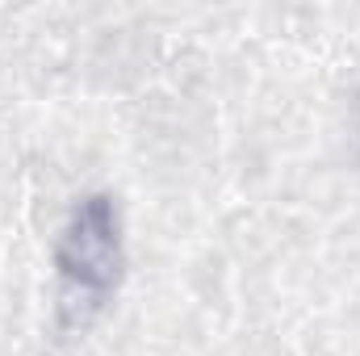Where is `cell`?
Segmentation results:
<instances>
[{
    "label": "cell",
    "mask_w": 360,
    "mask_h": 356,
    "mask_svg": "<svg viewBox=\"0 0 360 356\" xmlns=\"http://www.w3.org/2000/svg\"><path fill=\"white\" fill-rule=\"evenodd\" d=\"M59 268L72 298H84L89 306H101V298L117 285L122 272V239H117V214L105 197H92L76 210L63 248Z\"/></svg>",
    "instance_id": "1"
}]
</instances>
